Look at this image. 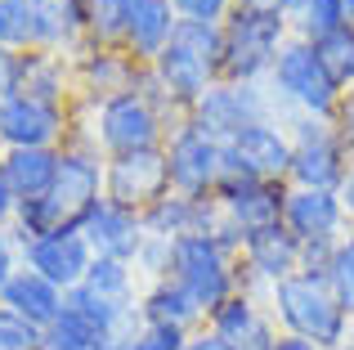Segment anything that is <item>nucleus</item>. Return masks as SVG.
I'll use <instances>...</instances> for the list:
<instances>
[{
  "label": "nucleus",
  "instance_id": "1",
  "mask_svg": "<svg viewBox=\"0 0 354 350\" xmlns=\"http://www.w3.org/2000/svg\"><path fill=\"white\" fill-rule=\"evenodd\" d=\"M265 306L278 333L305 337V342H319L328 350L350 346V310L341 306L328 270H296L292 279L274 283L265 292Z\"/></svg>",
  "mask_w": 354,
  "mask_h": 350
},
{
  "label": "nucleus",
  "instance_id": "2",
  "mask_svg": "<svg viewBox=\"0 0 354 350\" xmlns=\"http://www.w3.org/2000/svg\"><path fill=\"white\" fill-rule=\"evenodd\" d=\"M166 117L148 104L139 90L104 104H72V135L68 144H90L104 158H121V153H144V149H162L166 144Z\"/></svg>",
  "mask_w": 354,
  "mask_h": 350
},
{
  "label": "nucleus",
  "instance_id": "3",
  "mask_svg": "<svg viewBox=\"0 0 354 350\" xmlns=\"http://www.w3.org/2000/svg\"><path fill=\"white\" fill-rule=\"evenodd\" d=\"M220 54H225L220 23H180L171 45L148 63L162 95L171 99L180 117H189V108L220 81Z\"/></svg>",
  "mask_w": 354,
  "mask_h": 350
},
{
  "label": "nucleus",
  "instance_id": "4",
  "mask_svg": "<svg viewBox=\"0 0 354 350\" xmlns=\"http://www.w3.org/2000/svg\"><path fill=\"white\" fill-rule=\"evenodd\" d=\"M225 32V54H220V81H242V86H265L274 59L292 41V23L283 14L234 5L229 18L220 23Z\"/></svg>",
  "mask_w": 354,
  "mask_h": 350
},
{
  "label": "nucleus",
  "instance_id": "5",
  "mask_svg": "<svg viewBox=\"0 0 354 350\" xmlns=\"http://www.w3.org/2000/svg\"><path fill=\"white\" fill-rule=\"evenodd\" d=\"M265 86L274 95V108L283 122L287 117H337L341 99H346V90L332 81V72L314 54V45L301 41V36H292L283 45Z\"/></svg>",
  "mask_w": 354,
  "mask_h": 350
},
{
  "label": "nucleus",
  "instance_id": "6",
  "mask_svg": "<svg viewBox=\"0 0 354 350\" xmlns=\"http://www.w3.org/2000/svg\"><path fill=\"white\" fill-rule=\"evenodd\" d=\"M287 135H292L287 184L292 189H341L354 158L341 140L337 122L332 117H287Z\"/></svg>",
  "mask_w": 354,
  "mask_h": 350
},
{
  "label": "nucleus",
  "instance_id": "7",
  "mask_svg": "<svg viewBox=\"0 0 354 350\" xmlns=\"http://www.w3.org/2000/svg\"><path fill=\"white\" fill-rule=\"evenodd\" d=\"M171 279H180L184 288L198 297V306L211 315V310H220L238 292V256H229L211 234L175 238Z\"/></svg>",
  "mask_w": 354,
  "mask_h": 350
},
{
  "label": "nucleus",
  "instance_id": "8",
  "mask_svg": "<svg viewBox=\"0 0 354 350\" xmlns=\"http://www.w3.org/2000/svg\"><path fill=\"white\" fill-rule=\"evenodd\" d=\"M269 117H278L269 86H242V81H216V86L189 108V122L198 126L202 135L220 140V144L238 140L247 126L269 122Z\"/></svg>",
  "mask_w": 354,
  "mask_h": 350
},
{
  "label": "nucleus",
  "instance_id": "9",
  "mask_svg": "<svg viewBox=\"0 0 354 350\" xmlns=\"http://www.w3.org/2000/svg\"><path fill=\"white\" fill-rule=\"evenodd\" d=\"M166 153V175H171V193L184 198H216V184L225 175V144L202 135L193 122H180L162 144Z\"/></svg>",
  "mask_w": 354,
  "mask_h": 350
},
{
  "label": "nucleus",
  "instance_id": "10",
  "mask_svg": "<svg viewBox=\"0 0 354 350\" xmlns=\"http://www.w3.org/2000/svg\"><path fill=\"white\" fill-rule=\"evenodd\" d=\"M292 171V135L283 117L256 122L225 144V175L220 180H283Z\"/></svg>",
  "mask_w": 354,
  "mask_h": 350
},
{
  "label": "nucleus",
  "instance_id": "11",
  "mask_svg": "<svg viewBox=\"0 0 354 350\" xmlns=\"http://www.w3.org/2000/svg\"><path fill=\"white\" fill-rule=\"evenodd\" d=\"M104 167L108 158L90 144H63V162H59V180L45 193L59 216V225H77L99 198H104Z\"/></svg>",
  "mask_w": 354,
  "mask_h": 350
},
{
  "label": "nucleus",
  "instance_id": "12",
  "mask_svg": "<svg viewBox=\"0 0 354 350\" xmlns=\"http://www.w3.org/2000/svg\"><path fill=\"white\" fill-rule=\"evenodd\" d=\"M296 270H301V243L283 225L256 229V234L242 238V252H238V288L242 292L265 297L274 283L292 279Z\"/></svg>",
  "mask_w": 354,
  "mask_h": 350
},
{
  "label": "nucleus",
  "instance_id": "13",
  "mask_svg": "<svg viewBox=\"0 0 354 350\" xmlns=\"http://www.w3.org/2000/svg\"><path fill=\"white\" fill-rule=\"evenodd\" d=\"M166 193H171V175H166V153L162 149L108 158V167H104V198L108 202L144 216V211L153 207L157 198H166Z\"/></svg>",
  "mask_w": 354,
  "mask_h": 350
},
{
  "label": "nucleus",
  "instance_id": "14",
  "mask_svg": "<svg viewBox=\"0 0 354 350\" xmlns=\"http://www.w3.org/2000/svg\"><path fill=\"white\" fill-rule=\"evenodd\" d=\"M72 135V108L14 95L0 104V149H63Z\"/></svg>",
  "mask_w": 354,
  "mask_h": 350
},
{
  "label": "nucleus",
  "instance_id": "15",
  "mask_svg": "<svg viewBox=\"0 0 354 350\" xmlns=\"http://www.w3.org/2000/svg\"><path fill=\"white\" fill-rule=\"evenodd\" d=\"M23 265L36 270L41 279H50L54 288L72 292V288L86 283L90 265H95V252H90L86 234H81L77 225H63V229H54V234H41V238H32V243H23Z\"/></svg>",
  "mask_w": 354,
  "mask_h": 350
},
{
  "label": "nucleus",
  "instance_id": "16",
  "mask_svg": "<svg viewBox=\"0 0 354 350\" xmlns=\"http://www.w3.org/2000/svg\"><path fill=\"white\" fill-rule=\"evenodd\" d=\"M283 229L296 243H341L350 234L346 207L337 189H292L283 202Z\"/></svg>",
  "mask_w": 354,
  "mask_h": 350
},
{
  "label": "nucleus",
  "instance_id": "17",
  "mask_svg": "<svg viewBox=\"0 0 354 350\" xmlns=\"http://www.w3.org/2000/svg\"><path fill=\"white\" fill-rule=\"evenodd\" d=\"M216 202H220V216L247 238V234H256V229L283 225L287 184L283 180H220Z\"/></svg>",
  "mask_w": 354,
  "mask_h": 350
},
{
  "label": "nucleus",
  "instance_id": "18",
  "mask_svg": "<svg viewBox=\"0 0 354 350\" xmlns=\"http://www.w3.org/2000/svg\"><path fill=\"white\" fill-rule=\"evenodd\" d=\"M72 63H77V99L86 104L130 95L144 77V63H135L121 45H86L81 54H72Z\"/></svg>",
  "mask_w": 354,
  "mask_h": 350
},
{
  "label": "nucleus",
  "instance_id": "19",
  "mask_svg": "<svg viewBox=\"0 0 354 350\" xmlns=\"http://www.w3.org/2000/svg\"><path fill=\"white\" fill-rule=\"evenodd\" d=\"M77 229L86 234L90 252L108 256V261H130L135 265L139 247H144V216L117 207V202H108V198H99L95 207L77 220Z\"/></svg>",
  "mask_w": 354,
  "mask_h": 350
},
{
  "label": "nucleus",
  "instance_id": "20",
  "mask_svg": "<svg viewBox=\"0 0 354 350\" xmlns=\"http://www.w3.org/2000/svg\"><path fill=\"white\" fill-rule=\"evenodd\" d=\"M175 27H180V18H175L171 0H126V14H121V50L148 68L171 45Z\"/></svg>",
  "mask_w": 354,
  "mask_h": 350
},
{
  "label": "nucleus",
  "instance_id": "21",
  "mask_svg": "<svg viewBox=\"0 0 354 350\" xmlns=\"http://www.w3.org/2000/svg\"><path fill=\"white\" fill-rule=\"evenodd\" d=\"M220 202L216 198H184V193H166L144 211V234L157 238H189V234H211L220 225Z\"/></svg>",
  "mask_w": 354,
  "mask_h": 350
},
{
  "label": "nucleus",
  "instance_id": "22",
  "mask_svg": "<svg viewBox=\"0 0 354 350\" xmlns=\"http://www.w3.org/2000/svg\"><path fill=\"white\" fill-rule=\"evenodd\" d=\"M139 324L198 333V328H207V310L198 306V297L180 279H157L144 283V292H139Z\"/></svg>",
  "mask_w": 354,
  "mask_h": 350
},
{
  "label": "nucleus",
  "instance_id": "23",
  "mask_svg": "<svg viewBox=\"0 0 354 350\" xmlns=\"http://www.w3.org/2000/svg\"><path fill=\"white\" fill-rule=\"evenodd\" d=\"M18 95L41 99V104L72 108L77 104V63H72V54L27 50L23 54V86H18Z\"/></svg>",
  "mask_w": 354,
  "mask_h": 350
},
{
  "label": "nucleus",
  "instance_id": "24",
  "mask_svg": "<svg viewBox=\"0 0 354 350\" xmlns=\"http://www.w3.org/2000/svg\"><path fill=\"white\" fill-rule=\"evenodd\" d=\"M32 23H36V50H54V54L86 50L81 0H32Z\"/></svg>",
  "mask_w": 354,
  "mask_h": 350
},
{
  "label": "nucleus",
  "instance_id": "25",
  "mask_svg": "<svg viewBox=\"0 0 354 350\" xmlns=\"http://www.w3.org/2000/svg\"><path fill=\"white\" fill-rule=\"evenodd\" d=\"M63 301H68V292L54 288L50 279H41V274L27 270V265L14 274V279H9V288L0 292V306L18 310V315H23L27 324H36L41 333H45V328H50L59 315H63Z\"/></svg>",
  "mask_w": 354,
  "mask_h": 350
},
{
  "label": "nucleus",
  "instance_id": "26",
  "mask_svg": "<svg viewBox=\"0 0 354 350\" xmlns=\"http://www.w3.org/2000/svg\"><path fill=\"white\" fill-rule=\"evenodd\" d=\"M59 162H63V149H5L0 153V175L18 193V202H27V198H45L54 189Z\"/></svg>",
  "mask_w": 354,
  "mask_h": 350
},
{
  "label": "nucleus",
  "instance_id": "27",
  "mask_svg": "<svg viewBox=\"0 0 354 350\" xmlns=\"http://www.w3.org/2000/svg\"><path fill=\"white\" fill-rule=\"evenodd\" d=\"M260 324H269V306H265V297H256V292H234V297L225 301L220 310H211L207 315V328L220 337V342H229V346H242L251 333H256Z\"/></svg>",
  "mask_w": 354,
  "mask_h": 350
},
{
  "label": "nucleus",
  "instance_id": "28",
  "mask_svg": "<svg viewBox=\"0 0 354 350\" xmlns=\"http://www.w3.org/2000/svg\"><path fill=\"white\" fill-rule=\"evenodd\" d=\"M81 288H90L95 297L113 301V306H130L139 310V292H144V283H139L135 265L130 261H108V256H95V265H90L86 283Z\"/></svg>",
  "mask_w": 354,
  "mask_h": 350
},
{
  "label": "nucleus",
  "instance_id": "29",
  "mask_svg": "<svg viewBox=\"0 0 354 350\" xmlns=\"http://www.w3.org/2000/svg\"><path fill=\"white\" fill-rule=\"evenodd\" d=\"M287 23H292V36L319 41V36L346 27L350 14H346V0H296V9L287 14Z\"/></svg>",
  "mask_w": 354,
  "mask_h": 350
},
{
  "label": "nucleus",
  "instance_id": "30",
  "mask_svg": "<svg viewBox=\"0 0 354 350\" xmlns=\"http://www.w3.org/2000/svg\"><path fill=\"white\" fill-rule=\"evenodd\" d=\"M314 54L323 59V68L332 72V81H337L341 90H354V27H337V32L319 36V41H310Z\"/></svg>",
  "mask_w": 354,
  "mask_h": 350
},
{
  "label": "nucleus",
  "instance_id": "31",
  "mask_svg": "<svg viewBox=\"0 0 354 350\" xmlns=\"http://www.w3.org/2000/svg\"><path fill=\"white\" fill-rule=\"evenodd\" d=\"M95 342H108V337L99 333L86 315H77V310L63 301V315L45 328V350H86V346H95Z\"/></svg>",
  "mask_w": 354,
  "mask_h": 350
},
{
  "label": "nucleus",
  "instance_id": "32",
  "mask_svg": "<svg viewBox=\"0 0 354 350\" xmlns=\"http://www.w3.org/2000/svg\"><path fill=\"white\" fill-rule=\"evenodd\" d=\"M81 14H86V45H121L126 0H81Z\"/></svg>",
  "mask_w": 354,
  "mask_h": 350
},
{
  "label": "nucleus",
  "instance_id": "33",
  "mask_svg": "<svg viewBox=\"0 0 354 350\" xmlns=\"http://www.w3.org/2000/svg\"><path fill=\"white\" fill-rule=\"evenodd\" d=\"M0 45H9V50H36L32 0H0Z\"/></svg>",
  "mask_w": 354,
  "mask_h": 350
},
{
  "label": "nucleus",
  "instance_id": "34",
  "mask_svg": "<svg viewBox=\"0 0 354 350\" xmlns=\"http://www.w3.org/2000/svg\"><path fill=\"white\" fill-rule=\"evenodd\" d=\"M171 252H175V243H171V238L144 234V247H139V256H135V274H139V283L171 279Z\"/></svg>",
  "mask_w": 354,
  "mask_h": 350
},
{
  "label": "nucleus",
  "instance_id": "35",
  "mask_svg": "<svg viewBox=\"0 0 354 350\" xmlns=\"http://www.w3.org/2000/svg\"><path fill=\"white\" fill-rule=\"evenodd\" d=\"M45 333L36 324H27L18 310L0 306V350H41Z\"/></svg>",
  "mask_w": 354,
  "mask_h": 350
},
{
  "label": "nucleus",
  "instance_id": "36",
  "mask_svg": "<svg viewBox=\"0 0 354 350\" xmlns=\"http://www.w3.org/2000/svg\"><path fill=\"white\" fill-rule=\"evenodd\" d=\"M328 279H332V288H337L341 306H346V310H354V229H350V234L337 243V252H332Z\"/></svg>",
  "mask_w": 354,
  "mask_h": 350
},
{
  "label": "nucleus",
  "instance_id": "37",
  "mask_svg": "<svg viewBox=\"0 0 354 350\" xmlns=\"http://www.w3.org/2000/svg\"><path fill=\"white\" fill-rule=\"evenodd\" d=\"M189 342V333H180V328H148L139 324L135 333L121 342V350H184Z\"/></svg>",
  "mask_w": 354,
  "mask_h": 350
},
{
  "label": "nucleus",
  "instance_id": "38",
  "mask_svg": "<svg viewBox=\"0 0 354 350\" xmlns=\"http://www.w3.org/2000/svg\"><path fill=\"white\" fill-rule=\"evenodd\" d=\"M238 0H171L180 23H225Z\"/></svg>",
  "mask_w": 354,
  "mask_h": 350
},
{
  "label": "nucleus",
  "instance_id": "39",
  "mask_svg": "<svg viewBox=\"0 0 354 350\" xmlns=\"http://www.w3.org/2000/svg\"><path fill=\"white\" fill-rule=\"evenodd\" d=\"M23 54L27 50H9V45H0V104L14 99L18 86H23Z\"/></svg>",
  "mask_w": 354,
  "mask_h": 350
},
{
  "label": "nucleus",
  "instance_id": "40",
  "mask_svg": "<svg viewBox=\"0 0 354 350\" xmlns=\"http://www.w3.org/2000/svg\"><path fill=\"white\" fill-rule=\"evenodd\" d=\"M23 270V247H18L14 229H0V292L9 288V279Z\"/></svg>",
  "mask_w": 354,
  "mask_h": 350
},
{
  "label": "nucleus",
  "instance_id": "41",
  "mask_svg": "<svg viewBox=\"0 0 354 350\" xmlns=\"http://www.w3.org/2000/svg\"><path fill=\"white\" fill-rule=\"evenodd\" d=\"M337 243H301V270H328Z\"/></svg>",
  "mask_w": 354,
  "mask_h": 350
},
{
  "label": "nucleus",
  "instance_id": "42",
  "mask_svg": "<svg viewBox=\"0 0 354 350\" xmlns=\"http://www.w3.org/2000/svg\"><path fill=\"white\" fill-rule=\"evenodd\" d=\"M337 131H341V140H346V149H350V158H354V90H346V99H341V108H337Z\"/></svg>",
  "mask_w": 354,
  "mask_h": 350
},
{
  "label": "nucleus",
  "instance_id": "43",
  "mask_svg": "<svg viewBox=\"0 0 354 350\" xmlns=\"http://www.w3.org/2000/svg\"><path fill=\"white\" fill-rule=\"evenodd\" d=\"M274 346H278V324L269 319V324H260V328H256V333H251L238 350H274Z\"/></svg>",
  "mask_w": 354,
  "mask_h": 350
},
{
  "label": "nucleus",
  "instance_id": "44",
  "mask_svg": "<svg viewBox=\"0 0 354 350\" xmlns=\"http://www.w3.org/2000/svg\"><path fill=\"white\" fill-rule=\"evenodd\" d=\"M184 350H234L229 342H220L211 328H198V333H189V342H184Z\"/></svg>",
  "mask_w": 354,
  "mask_h": 350
},
{
  "label": "nucleus",
  "instance_id": "45",
  "mask_svg": "<svg viewBox=\"0 0 354 350\" xmlns=\"http://www.w3.org/2000/svg\"><path fill=\"white\" fill-rule=\"evenodd\" d=\"M14 211H18V193L9 189V180L0 175V229L14 225Z\"/></svg>",
  "mask_w": 354,
  "mask_h": 350
},
{
  "label": "nucleus",
  "instance_id": "46",
  "mask_svg": "<svg viewBox=\"0 0 354 350\" xmlns=\"http://www.w3.org/2000/svg\"><path fill=\"white\" fill-rule=\"evenodd\" d=\"M238 5H247V9H265V14H292L296 9V0H238Z\"/></svg>",
  "mask_w": 354,
  "mask_h": 350
},
{
  "label": "nucleus",
  "instance_id": "47",
  "mask_svg": "<svg viewBox=\"0 0 354 350\" xmlns=\"http://www.w3.org/2000/svg\"><path fill=\"white\" fill-rule=\"evenodd\" d=\"M341 207H346V220H350V229H354V167H350V175L341 180Z\"/></svg>",
  "mask_w": 354,
  "mask_h": 350
},
{
  "label": "nucleus",
  "instance_id": "48",
  "mask_svg": "<svg viewBox=\"0 0 354 350\" xmlns=\"http://www.w3.org/2000/svg\"><path fill=\"white\" fill-rule=\"evenodd\" d=\"M274 350H328L319 342H305V337H292V333H278V346Z\"/></svg>",
  "mask_w": 354,
  "mask_h": 350
},
{
  "label": "nucleus",
  "instance_id": "49",
  "mask_svg": "<svg viewBox=\"0 0 354 350\" xmlns=\"http://www.w3.org/2000/svg\"><path fill=\"white\" fill-rule=\"evenodd\" d=\"M86 350H121V342H113V337H108V342H95V346H86Z\"/></svg>",
  "mask_w": 354,
  "mask_h": 350
},
{
  "label": "nucleus",
  "instance_id": "50",
  "mask_svg": "<svg viewBox=\"0 0 354 350\" xmlns=\"http://www.w3.org/2000/svg\"><path fill=\"white\" fill-rule=\"evenodd\" d=\"M346 14H350V27H354V0H346Z\"/></svg>",
  "mask_w": 354,
  "mask_h": 350
},
{
  "label": "nucleus",
  "instance_id": "51",
  "mask_svg": "<svg viewBox=\"0 0 354 350\" xmlns=\"http://www.w3.org/2000/svg\"><path fill=\"white\" fill-rule=\"evenodd\" d=\"M350 346H354V310H350Z\"/></svg>",
  "mask_w": 354,
  "mask_h": 350
},
{
  "label": "nucleus",
  "instance_id": "52",
  "mask_svg": "<svg viewBox=\"0 0 354 350\" xmlns=\"http://www.w3.org/2000/svg\"><path fill=\"white\" fill-rule=\"evenodd\" d=\"M346 350H354V346H346Z\"/></svg>",
  "mask_w": 354,
  "mask_h": 350
},
{
  "label": "nucleus",
  "instance_id": "53",
  "mask_svg": "<svg viewBox=\"0 0 354 350\" xmlns=\"http://www.w3.org/2000/svg\"><path fill=\"white\" fill-rule=\"evenodd\" d=\"M0 153H5V149H0Z\"/></svg>",
  "mask_w": 354,
  "mask_h": 350
},
{
  "label": "nucleus",
  "instance_id": "54",
  "mask_svg": "<svg viewBox=\"0 0 354 350\" xmlns=\"http://www.w3.org/2000/svg\"><path fill=\"white\" fill-rule=\"evenodd\" d=\"M41 350H45V346H41Z\"/></svg>",
  "mask_w": 354,
  "mask_h": 350
}]
</instances>
